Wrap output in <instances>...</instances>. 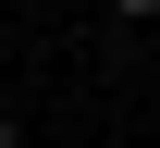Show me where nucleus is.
<instances>
[{
  "mask_svg": "<svg viewBox=\"0 0 160 148\" xmlns=\"http://www.w3.org/2000/svg\"><path fill=\"white\" fill-rule=\"evenodd\" d=\"M111 13H123V25H148V13H160V0H111Z\"/></svg>",
  "mask_w": 160,
  "mask_h": 148,
  "instance_id": "nucleus-1",
  "label": "nucleus"
},
{
  "mask_svg": "<svg viewBox=\"0 0 160 148\" xmlns=\"http://www.w3.org/2000/svg\"><path fill=\"white\" fill-rule=\"evenodd\" d=\"M0 148H25V136H12V124H0Z\"/></svg>",
  "mask_w": 160,
  "mask_h": 148,
  "instance_id": "nucleus-2",
  "label": "nucleus"
}]
</instances>
